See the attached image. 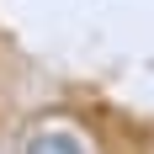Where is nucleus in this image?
Wrapping results in <instances>:
<instances>
[{
	"mask_svg": "<svg viewBox=\"0 0 154 154\" xmlns=\"http://www.w3.org/2000/svg\"><path fill=\"white\" fill-rule=\"evenodd\" d=\"M27 154H91V143L75 138L69 128H43V133L27 138Z\"/></svg>",
	"mask_w": 154,
	"mask_h": 154,
	"instance_id": "nucleus-1",
	"label": "nucleus"
}]
</instances>
